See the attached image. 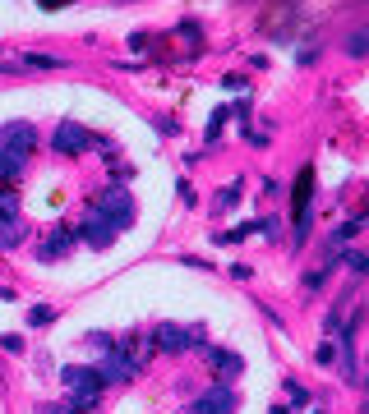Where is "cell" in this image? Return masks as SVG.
I'll return each mask as SVG.
<instances>
[{
    "label": "cell",
    "instance_id": "obj_1",
    "mask_svg": "<svg viewBox=\"0 0 369 414\" xmlns=\"http://www.w3.org/2000/svg\"><path fill=\"white\" fill-rule=\"evenodd\" d=\"M152 345L148 336H130V341H120V345H111L106 350V359H102V368H97V378H102V387H111V382H130V378H139V368L152 359Z\"/></svg>",
    "mask_w": 369,
    "mask_h": 414
},
{
    "label": "cell",
    "instance_id": "obj_2",
    "mask_svg": "<svg viewBox=\"0 0 369 414\" xmlns=\"http://www.w3.org/2000/svg\"><path fill=\"white\" fill-rule=\"evenodd\" d=\"M65 391H70V400L79 410H93L97 396H102V378H97V368H79V363H70V368L61 373Z\"/></svg>",
    "mask_w": 369,
    "mask_h": 414
},
{
    "label": "cell",
    "instance_id": "obj_3",
    "mask_svg": "<svg viewBox=\"0 0 369 414\" xmlns=\"http://www.w3.org/2000/svg\"><path fill=\"white\" fill-rule=\"evenodd\" d=\"M93 212H102L106 221L115 225V230H125V225L134 221V203H130V193H125V189H106L102 198H97Z\"/></svg>",
    "mask_w": 369,
    "mask_h": 414
},
{
    "label": "cell",
    "instance_id": "obj_4",
    "mask_svg": "<svg viewBox=\"0 0 369 414\" xmlns=\"http://www.w3.org/2000/svg\"><path fill=\"white\" fill-rule=\"evenodd\" d=\"M51 143H56V152H61V156H79L83 147L93 143V134L83 129L79 120H61V124H56V138H51Z\"/></svg>",
    "mask_w": 369,
    "mask_h": 414
},
{
    "label": "cell",
    "instance_id": "obj_5",
    "mask_svg": "<svg viewBox=\"0 0 369 414\" xmlns=\"http://www.w3.org/2000/svg\"><path fill=\"white\" fill-rule=\"evenodd\" d=\"M0 147L33 152V147H37V124L33 120H5V124H0Z\"/></svg>",
    "mask_w": 369,
    "mask_h": 414
},
{
    "label": "cell",
    "instance_id": "obj_6",
    "mask_svg": "<svg viewBox=\"0 0 369 414\" xmlns=\"http://www.w3.org/2000/svg\"><path fill=\"white\" fill-rule=\"evenodd\" d=\"M231 410H236V391L231 387H212L194 405H184V414H231Z\"/></svg>",
    "mask_w": 369,
    "mask_h": 414
},
{
    "label": "cell",
    "instance_id": "obj_7",
    "mask_svg": "<svg viewBox=\"0 0 369 414\" xmlns=\"http://www.w3.org/2000/svg\"><path fill=\"white\" fill-rule=\"evenodd\" d=\"M152 345H157V350H167V354H184L194 345V331L189 327H176V322H162V327L152 331Z\"/></svg>",
    "mask_w": 369,
    "mask_h": 414
},
{
    "label": "cell",
    "instance_id": "obj_8",
    "mask_svg": "<svg viewBox=\"0 0 369 414\" xmlns=\"http://www.w3.org/2000/svg\"><path fill=\"white\" fill-rule=\"evenodd\" d=\"M74 235H79L83 244H93V249H106V244H111V240H115V235H120V230H115V225L106 221L102 212H93V216H88V221H83V225H79V230H74Z\"/></svg>",
    "mask_w": 369,
    "mask_h": 414
},
{
    "label": "cell",
    "instance_id": "obj_9",
    "mask_svg": "<svg viewBox=\"0 0 369 414\" xmlns=\"http://www.w3.org/2000/svg\"><path fill=\"white\" fill-rule=\"evenodd\" d=\"M28 171V152H19V147H0V180H19V175Z\"/></svg>",
    "mask_w": 369,
    "mask_h": 414
},
{
    "label": "cell",
    "instance_id": "obj_10",
    "mask_svg": "<svg viewBox=\"0 0 369 414\" xmlns=\"http://www.w3.org/2000/svg\"><path fill=\"white\" fill-rule=\"evenodd\" d=\"M291 198H296V221L300 216H309V198H314V171H300V180H296V193H291Z\"/></svg>",
    "mask_w": 369,
    "mask_h": 414
},
{
    "label": "cell",
    "instance_id": "obj_11",
    "mask_svg": "<svg viewBox=\"0 0 369 414\" xmlns=\"http://www.w3.org/2000/svg\"><path fill=\"white\" fill-rule=\"evenodd\" d=\"M74 240H79V235H74V230H56V235H51V240H46V244H37V258H61V253L70 249Z\"/></svg>",
    "mask_w": 369,
    "mask_h": 414
},
{
    "label": "cell",
    "instance_id": "obj_12",
    "mask_svg": "<svg viewBox=\"0 0 369 414\" xmlns=\"http://www.w3.org/2000/svg\"><path fill=\"white\" fill-rule=\"evenodd\" d=\"M208 359H212V368H217V373H240V368H245L240 354H231V350H212Z\"/></svg>",
    "mask_w": 369,
    "mask_h": 414
},
{
    "label": "cell",
    "instance_id": "obj_13",
    "mask_svg": "<svg viewBox=\"0 0 369 414\" xmlns=\"http://www.w3.org/2000/svg\"><path fill=\"white\" fill-rule=\"evenodd\" d=\"M14 244H24V225H19V221H0V253L14 249Z\"/></svg>",
    "mask_w": 369,
    "mask_h": 414
},
{
    "label": "cell",
    "instance_id": "obj_14",
    "mask_svg": "<svg viewBox=\"0 0 369 414\" xmlns=\"http://www.w3.org/2000/svg\"><path fill=\"white\" fill-rule=\"evenodd\" d=\"M0 221H19V198L0 184Z\"/></svg>",
    "mask_w": 369,
    "mask_h": 414
},
{
    "label": "cell",
    "instance_id": "obj_15",
    "mask_svg": "<svg viewBox=\"0 0 369 414\" xmlns=\"http://www.w3.org/2000/svg\"><path fill=\"white\" fill-rule=\"evenodd\" d=\"M360 230H365V221H360V216H355V221H346L342 230L333 235V244H337V249H342V244H346V240H355V235H360Z\"/></svg>",
    "mask_w": 369,
    "mask_h": 414
},
{
    "label": "cell",
    "instance_id": "obj_16",
    "mask_svg": "<svg viewBox=\"0 0 369 414\" xmlns=\"http://www.w3.org/2000/svg\"><path fill=\"white\" fill-rule=\"evenodd\" d=\"M236 203H240V184H227V189H222V198H217V207H222V212H231Z\"/></svg>",
    "mask_w": 369,
    "mask_h": 414
},
{
    "label": "cell",
    "instance_id": "obj_17",
    "mask_svg": "<svg viewBox=\"0 0 369 414\" xmlns=\"http://www.w3.org/2000/svg\"><path fill=\"white\" fill-rule=\"evenodd\" d=\"M365 46H369V37H365V33H351V42H346V51H351V55H365Z\"/></svg>",
    "mask_w": 369,
    "mask_h": 414
},
{
    "label": "cell",
    "instance_id": "obj_18",
    "mask_svg": "<svg viewBox=\"0 0 369 414\" xmlns=\"http://www.w3.org/2000/svg\"><path fill=\"white\" fill-rule=\"evenodd\" d=\"M227 120H231V115H227V111H217V115H212V124H208V138H217L222 129H227Z\"/></svg>",
    "mask_w": 369,
    "mask_h": 414
},
{
    "label": "cell",
    "instance_id": "obj_19",
    "mask_svg": "<svg viewBox=\"0 0 369 414\" xmlns=\"http://www.w3.org/2000/svg\"><path fill=\"white\" fill-rule=\"evenodd\" d=\"M346 267H351V272H369V258H365V253H346Z\"/></svg>",
    "mask_w": 369,
    "mask_h": 414
},
{
    "label": "cell",
    "instance_id": "obj_20",
    "mask_svg": "<svg viewBox=\"0 0 369 414\" xmlns=\"http://www.w3.org/2000/svg\"><path fill=\"white\" fill-rule=\"evenodd\" d=\"M28 322H33V327H42V322H51V309H28Z\"/></svg>",
    "mask_w": 369,
    "mask_h": 414
},
{
    "label": "cell",
    "instance_id": "obj_21",
    "mask_svg": "<svg viewBox=\"0 0 369 414\" xmlns=\"http://www.w3.org/2000/svg\"><path fill=\"white\" fill-rule=\"evenodd\" d=\"M0 345H5V350H9V354H24V341H19V336H14V331H9V336H0Z\"/></svg>",
    "mask_w": 369,
    "mask_h": 414
},
{
    "label": "cell",
    "instance_id": "obj_22",
    "mask_svg": "<svg viewBox=\"0 0 369 414\" xmlns=\"http://www.w3.org/2000/svg\"><path fill=\"white\" fill-rule=\"evenodd\" d=\"M286 391H291V400H296V405H305V400H309L305 387H296V382H286Z\"/></svg>",
    "mask_w": 369,
    "mask_h": 414
},
{
    "label": "cell",
    "instance_id": "obj_23",
    "mask_svg": "<svg viewBox=\"0 0 369 414\" xmlns=\"http://www.w3.org/2000/svg\"><path fill=\"white\" fill-rule=\"evenodd\" d=\"M42 9H61V5H70V0H37Z\"/></svg>",
    "mask_w": 369,
    "mask_h": 414
},
{
    "label": "cell",
    "instance_id": "obj_24",
    "mask_svg": "<svg viewBox=\"0 0 369 414\" xmlns=\"http://www.w3.org/2000/svg\"><path fill=\"white\" fill-rule=\"evenodd\" d=\"M314 414H323V410H314Z\"/></svg>",
    "mask_w": 369,
    "mask_h": 414
},
{
    "label": "cell",
    "instance_id": "obj_25",
    "mask_svg": "<svg viewBox=\"0 0 369 414\" xmlns=\"http://www.w3.org/2000/svg\"><path fill=\"white\" fill-rule=\"evenodd\" d=\"M0 382H5V378H0Z\"/></svg>",
    "mask_w": 369,
    "mask_h": 414
}]
</instances>
